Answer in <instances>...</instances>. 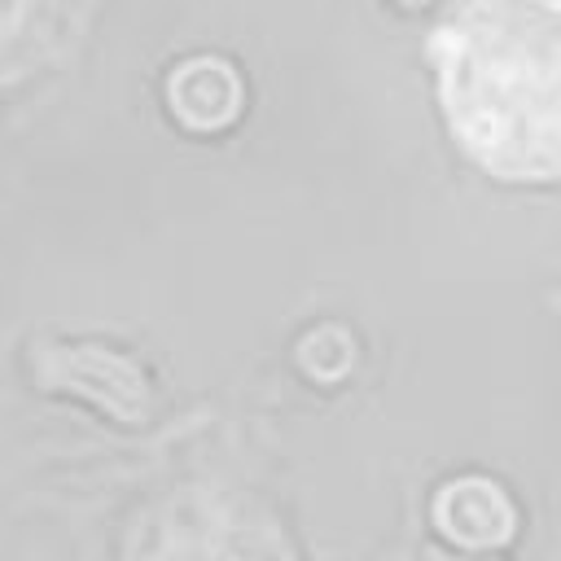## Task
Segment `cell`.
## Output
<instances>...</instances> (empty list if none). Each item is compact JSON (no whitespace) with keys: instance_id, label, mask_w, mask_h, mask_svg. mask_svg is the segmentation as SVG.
Listing matches in <instances>:
<instances>
[{"instance_id":"3","label":"cell","mask_w":561,"mask_h":561,"mask_svg":"<svg viewBox=\"0 0 561 561\" xmlns=\"http://www.w3.org/2000/svg\"><path fill=\"white\" fill-rule=\"evenodd\" d=\"M403 4H425V0H403Z\"/></svg>"},{"instance_id":"1","label":"cell","mask_w":561,"mask_h":561,"mask_svg":"<svg viewBox=\"0 0 561 561\" xmlns=\"http://www.w3.org/2000/svg\"><path fill=\"white\" fill-rule=\"evenodd\" d=\"M430 57L443 118L482 171L561 175V0H469Z\"/></svg>"},{"instance_id":"2","label":"cell","mask_w":561,"mask_h":561,"mask_svg":"<svg viewBox=\"0 0 561 561\" xmlns=\"http://www.w3.org/2000/svg\"><path fill=\"white\" fill-rule=\"evenodd\" d=\"M167 101H171V110H175V118L184 127L219 131V127H228L241 114L245 88H241L237 70L224 57H188L184 66L171 70Z\"/></svg>"}]
</instances>
